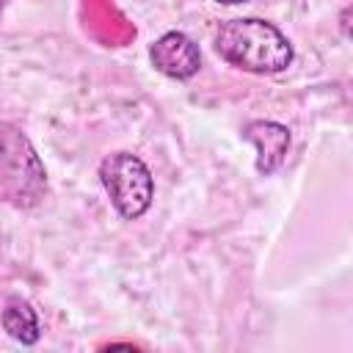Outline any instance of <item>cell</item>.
Masks as SVG:
<instances>
[{"label":"cell","mask_w":353,"mask_h":353,"mask_svg":"<svg viewBox=\"0 0 353 353\" xmlns=\"http://www.w3.org/2000/svg\"><path fill=\"white\" fill-rule=\"evenodd\" d=\"M215 3H221V6H240V3H245V0H215Z\"/></svg>","instance_id":"cell-7"},{"label":"cell","mask_w":353,"mask_h":353,"mask_svg":"<svg viewBox=\"0 0 353 353\" xmlns=\"http://www.w3.org/2000/svg\"><path fill=\"white\" fill-rule=\"evenodd\" d=\"M243 138L256 149V171L270 176L281 168L290 152V130L273 119H254L243 127Z\"/></svg>","instance_id":"cell-5"},{"label":"cell","mask_w":353,"mask_h":353,"mask_svg":"<svg viewBox=\"0 0 353 353\" xmlns=\"http://www.w3.org/2000/svg\"><path fill=\"white\" fill-rule=\"evenodd\" d=\"M215 52L229 66L251 74H279L295 58L290 39L273 22L259 17L221 22L215 30Z\"/></svg>","instance_id":"cell-1"},{"label":"cell","mask_w":353,"mask_h":353,"mask_svg":"<svg viewBox=\"0 0 353 353\" xmlns=\"http://www.w3.org/2000/svg\"><path fill=\"white\" fill-rule=\"evenodd\" d=\"M0 325L19 345H36L41 339L39 314H36V309L25 298H17L14 295V298L6 301V306L0 309Z\"/></svg>","instance_id":"cell-6"},{"label":"cell","mask_w":353,"mask_h":353,"mask_svg":"<svg viewBox=\"0 0 353 353\" xmlns=\"http://www.w3.org/2000/svg\"><path fill=\"white\" fill-rule=\"evenodd\" d=\"M0 190L17 210H33L47 196V168L22 127L11 121H0Z\"/></svg>","instance_id":"cell-2"},{"label":"cell","mask_w":353,"mask_h":353,"mask_svg":"<svg viewBox=\"0 0 353 353\" xmlns=\"http://www.w3.org/2000/svg\"><path fill=\"white\" fill-rule=\"evenodd\" d=\"M99 182L113 204V210L127 218L138 221L154 199V176L149 165L132 152H113L99 163Z\"/></svg>","instance_id":"cell-3"},{"label":"cell","mask_w":353,"mask_h":353,"mask_svg":"<svg viewBox=\"0 0 353 353\" xmlns=\"http://www.w3.org/2000/svg\"><path fill=\"white\" fill-rule=\"evenodd\" d=\"M6 3H8V0H0V11H3V8H6Z\"/></svg>","instance_id":"cell-8"},{"label":"cell","mask_w":353,"mask_h":353,"mask_svg":"<svg viewBox=\"0 0 353 353\" xmlns=\"http://www.w3.org/2000/svg\"><path fill=\"white\" fill-rule=\"evenodd\" d=\"M149 61L171 80H190L201 69V50L188 33L168 30L149 44Z\"/></svg>","instance_id":"cell-4"}]
</instances>
